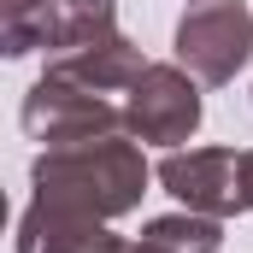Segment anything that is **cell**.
<instances>
[{
    "instance_id": "obj_1",
    "label": "cell",
    "mask_w": 253,
    "mask_h": 253,
    "mask_svg": "<svg viewBox=\"0 0 253 253\" xmlns=\"http://www.w3.org/2000/svg\"><path fill=\"white\" fill-rule=\"evenodd\" d=\"M30 189L36 200H59L88 218H124L147 194V159L135 147V135H94V141H59L42 147L30 165Z\"/></svg>"
},
{
    "instance_id": "obj_2",
    "label": "cell",
    "mask_w": 253,
    "mask_h": 253,
    "mask_svg": "<svg viewBox=\"0 0 253 253\" xmlns=\"http://www.w3.org/2000/svg\"><path fill=\"white\" fill-rule=\"evenodd\" d=\"M159 183L189 212L248 218L253 212V147H171L159 159Z\"/></svg>"
},
{
    "instance_id": "obj_3",
    "label": "cell",
    "mask_w": 253,
    "mask_h": 253,
    "mask_svg": "<svg viewBox=\"0 0 253 253\" xmlns=\"http://www.w3.org/2000/svg\"><path fill=\"white\" fill-rule=\"evenodd\" d=\"M253 59V12L248 0H194L177 18V65L200 77L206 88L236 83V71Z\"/></svg>"
},
{
    "instance_id": "obj_4",
    "label": "cell",
    "mask_w": 253,
    "mask_h": 253,
    "mask_svg": "<svg viewBox=\"0 0 253 253\" xmlns=\"http://www.w3.org/2000/svg\"><path fill=\"white\" fill-rule=\"evenodd\" d=\"M206 118L200 100V77H189L183 65H147L124 94V129L147 147H183Z\"/></svg>"
},
{
    "instance_id": "obj_5",
    "label": "cell",
    "mask_w": 253,
    "mask_h": 253,
    "mask_svg": "<svg viewBox=\"0 0 253 253\" xmlns=\"http://www.w3.org/2000/svg\"><path fill=\"white\" fill-rule=\"evenodd\" d=\"M18 124H24L30 141H42V147H59V141H94V135H129V129H124V106H112V100L94 94V88L65 83V77H53V71L36 77V88L24 94Z\"/></svg>"
},
{
    "instance_id": "obj_6",
    "label": "cell",
    "mask_w": 253,
    "mask_h": 253,
    "mask_svg": "<svg viewBox=\"0 0 253 253\" xmlns=\"http://www.w3.org/2000/svg\"><path fill=\"white\" fill-rule=\"evenodd\" d=\"M112 242H118V236L106 230V218H88V212H77V206L36 200V194H30V206L18 212V236H12L18 253H106Z\"/></svg>"
},
{
    "instance_id": "obj_7",
    "label": "cell",
    "mask_w": 253,
    "mask_h": 253,
    "mask_svg": "<svg viewBox=\"0 0 253 253\" xmlns=\"http://www.w3.org/2000/svg\"><path fill=\"white\" fill-rule=\"evenodd\" d=\"M47 71L77 83V88H94V94H129V83L147 71V59H141V47L129 36L112 30V36H94V42H83L71 53H53Z\"/></svg>"
},
{
    "instance_id": "obj_8",
    "label": "cell",
    "mask_w": 253,
    "mask_h": 253,
    "mask_svg": "<svg viewBox=\"0 0 253 253\" xmlns=\"http://www.w3.org/2000/svg\"><path fill=\"white\" fill-rule=\"evenodd\" d=\"M59 30H65L59 0H0V47H6V59L59 53Z\"/></svg>"
},
{
    "instance_id": "obj_9",
    "label": "cell",
    "mask_w": 253,
    "mask_h": 253,
    "mask_svg": "<svg viewBox=\"0 0 253 253\" xmlns=\"http://www.w3.org/2000/svg\"><path fill=\"white\" fill-rule=\"evenodd\" d=\"M153 248L165 253H218L224 248V218H206V212H165V218H147V230H141Z\"/></svg>"
},
{
    "instance_id": "obj_10",
    "label": "cell",
    "mask_w": 253,
    "mask_h": 253,
    "mask_svg": "<svg viewBox=\"0 0 253 253\" xmlns=\"http://www.w3.org/2000/svg\"><path fill=\"white\" fill-rule=\"evenodd\" d=\"M65 6V30H59V53L94 42V36H112L118 30V6L112 0H59Z\"/></svg>"
},
{
    "instance_id": "obj_11",
    "label": "cell",
    "mask_w": 253,
    "mask_h": 253,
    "mask_svg": "<svg viewBox=\"0 0 253 253\" xmlns=\"http://www.w3.org/2000/svg\"><path fill=\"white\" fill-rule=\"evenodd\" d=\"M106 253H165V248H153L147 236H135V242H124V236H118V242H112Z\"/></svg>"
}]
</instances>
